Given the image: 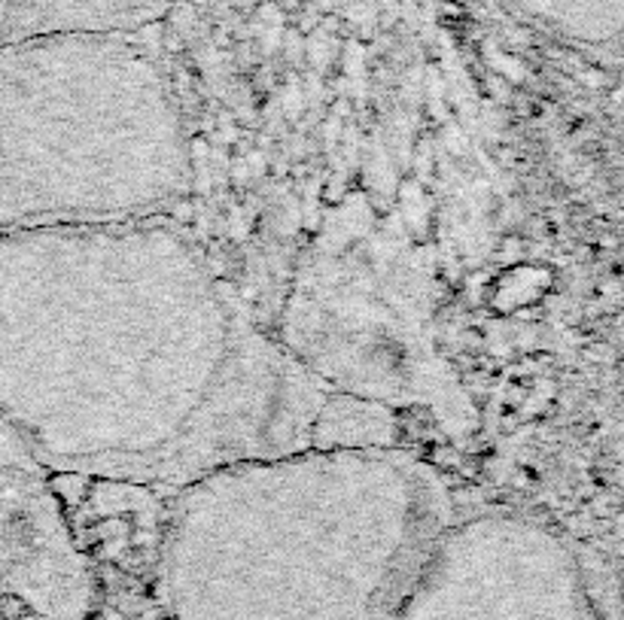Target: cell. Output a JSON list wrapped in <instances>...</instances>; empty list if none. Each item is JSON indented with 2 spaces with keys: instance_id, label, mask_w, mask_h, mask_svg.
<instances>
[{
  "instance_id": "6da1fadb",
  "label": "cell",
  "mask_w": 624,
  "mask_h": 620,
  "mask_svg": "<svg viewBox=\"0 0 624 620\" xmlns=\"http://www.w3.org/2000/svg\"><path fill=\"white\" fill-rule=\"evenodd\" d=\"M329 396L164 216L0 238V417L52 475L180 490L314 448Z\"/></svg>"
},
{
  "instance_id": "7a4b0ae2",
  "label": "cell",
  "mask_w": 624,
  "mask_h": 620,
  "mask_svg": "<svg viewBox=\"0 0 624 620\" xmlns=\"http://www.w3.org/2000/svg\"><path fill=\"white\" fill-rule=\"evenodd\" d=\"M454 517L402 444L238 462L177 490L159 596L171 620H390Z\"/></svg>"
},
{
  "instance_id": "3957f363",
  "label": "cell",
  "mask_w": 624,
  "mask_h": 620,
  "mask_svg": "<svg viewBox=\"0 0 624 620\" xmlns=\"http://www.w3.org/2000/svg\"><path fill=\"white\" fill-rule=\"evenodd\" d=\"M193 189L183 107L119 34L0 49V238L162 216Z\"/></svg>"
},
{
  "instance_id": "277c9868",
  "label": "cell",
  "mask_w": 624,
  "mask_h": 620,
  "mask_svg": "<svg viewBox=\"0 0 624 620\" xmlns=\"http://www.w3.org/2000/svg\"><path fill=\"white\" fill-rule=\"evenodd\" d=\"M432 322L427 256L353 198L302 259L277 340L335 392L390 410L432 408L454 429L470 401Z\"/></svg>"
},
{
  "instance_id": "5b68a950",
  "label": "cell",
  "mask_w": 624,
  "mask_h": 620,
  "mask_svg": "<svg viewBox=\"0 0 624 620\" xmlns=\"http://www.w3.org/2000/svg\"><path fill=\"white\" fill-rule=\"evenodd\" d=\"M390 620H600L585 554L524 511L454 517Z\"/></svg>"
},
{
  "instance_id": "8992f818",
  "label": "cell",
  "mask_w": 624,
  "mask_h": 620,
  "mask_svg": "<svg viewBox=\"0 0 624 620\" xmlns=\"http://www.w3.org/2000/svg\"><path fill=\"white\" fill-rule=\"evenodd\" d=\"M52 477L0 417V599L34 620H92L101 581Z\"/></svg>"
}]
</instances>
